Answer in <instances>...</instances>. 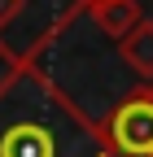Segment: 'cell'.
<instances>
[{
  "instance_id": "5b68a950",
  "label": "cell",
  "mask_w": 153,
  "mask_h": 157,
  "mask_svg": "<svg viewBox=\"0 0 153 157\" xmlns=\"http://www.w3.org/2000/svg\"><path fill=\"white\" fill-rule=\"evenodd\" d=\"M22 5H26V0H0V31H5L18 13H22Z\"/></svg>"
},
{
  "instance_id": "277c9868",
  "label": "cell",
  "mask_w": 153,
  "mask_h": 157,
  "mask_svg": "<svg viewBox=\"0 0 153 157\" xmlns=\"http://www.w3.org/2000/svg\"><path fill=\"white\" fill-rule=\"evenodd\" d=\"M118 61L136 74V78L153 83V17H144L127 39H118Z\"/></svg>"
},
{
  "instance_id": "7a4b0ae2",
  "label": "cell",
  "mask_w": 153,
  "mask_h": 157,
  "mask_svg": "<svg viewBox=\"0 0 153 157\" xmlns=\"http://www.w3.org/2000/svg\"><path fill=\"white\" fill-rule=\"evenodd\" d=\"M96 127L109 157H153V83L127 92Z\"/></svg>"
},
{
  "instance_id": "3957f363",
  "label": "cell",
  "mask_w": 153,
  "mask_h": 157,
  "mask_svg": "<svg viewBox=\"0 0 153 157\" xmlns=\"http://www.w3.org/2000/svg\"><path fill=\"white\" fill-rule=\"evenodd\" d=\"M83 13L92 17V26H96L105 39H127L131 31H136L144 22V9H140V0H88Z\"/></svg>"
},
{
  "instance_id": "8992f818",
  "label": "cell",
  "mask_w": 153,
  "mask_h": 157,
  "mask_svg": "<svg viewBox=\"0 0 153 157\" xmlns=\"http://www.w3.org/2000/svg\"><path fill=\"white\" fill-rule=\"evenodd\" d=\"M83 5H88V0H83Z\"/></svg>"
},
{
  "instance_id": "6da1fadb",
  "label": "cell",
  "mask_w": 153,
  "mask_h": 157,
  "mask_svg": "<svg viewBox=\"0 0 153 157\" xmlns=\"http://www.w3.org/2000/svg\"><path fill=\"white\" fill-rule=\"evenodd\" d=\"M40 48L13 52L0 74V157H109L96 118L44 70Z\"/></svg>"
}]
</instances>
